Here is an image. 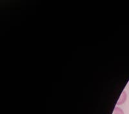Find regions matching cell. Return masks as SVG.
Returning a JSON list of instances; mask_svg holds the SVG:
<instances>
[{"mask_svg":"<svg viewBox=\"0 0 129 114\" xmlns=\"http://www.w3.org/2000/svg\"><path fill=\"white\" fill-rule=\"evenodd\" d=\"M112 114H124L123 110L119 107H115Z\"/></svg>","mask_w":129,"mask_h":114,"instance_id":"7a4b0ae2","label":"cell"},{"mask_svg":"<svg viewBox=\"0 0 129 114\" xmlns=\"http://www.w3.org/2000/svg\"><path fill=\"white\" fill-rule=\"evenodd\" d=\"M126 99H127V94H126V92L125 90H123L121 93V95L120 98H119V100L117 102V105H121L123 103H125L126 101Z\"/></svg>","mask_w":129,"mask_h":114,"instance_id":"6da1fadb","label":"cell"}]
</instances>
